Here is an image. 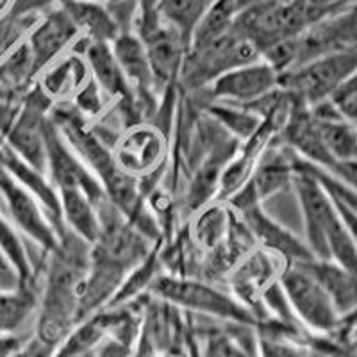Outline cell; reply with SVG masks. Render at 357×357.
<instances>
[{"instance_id":"obj_1","label":"cell","mask_w":357,"mask_h":357,"mask_svg":"<svg viewBox=\"0 0 357 357\" xmlns=\"http://www.w3.org/2000/svg\"><path fill=\"white\" fill-rule=\"evenodd\" d=\"M89 252L91 245L66 227L59 236V247L47 254L49 261L38 298L34 336L56 349L79 321V301L88 272Z\"/></svg>"},{"instance_id":"obj_2","label":"cell","mask_w":357,"mask_h":357,"mask_svg":"<svg viewBox=\"0 0 357 357\" xmlns=\"http://www.w3.org/2000/svg\"><path fill=\"white\" fill-rule=\"evenodd\" d=\"M149 293L181 311L216 318L229 325L256 327L257 318L245 304L209 282L183 275H158Z\"/></svg>"},{"instance_id":"obj_3","label":"cell","mask_w":357,"mask_h":357,"mask_svg":"<svg viewBox=\"0 0 357 357\" xmlns=\"http://www.w3.org/2000/svg\"><path fill=\"white\" fill-rule=\"evenodd\" d=\"M357 70V49H340L318 56L279 75V86L314 107L340 91Z\"/></svg>"},{"instance_id":"obj_4","label":"cell","mask_w":357,"mask_h":357,"mask_svg":"<svg viewBox=\"0 0 357 357\" xmlns=\"http://www.w3.org/2000/svg\"><path fill=\"white\" fill-rule=\"evenodd\" d=\"M317 25L311 13L298 2L247 6L236 13L231 31L254 43L259 54L270 45L293 40Z\"/></svg>"},{"instance_id":"obj_5","label":"cell","mask_w":357,"mask_h":357,"mask_svg":"<svg viewBox=\"0 0 357 357\" xmlns=\"http://www.w3.org/2000/svg\"><path fill=\"white\" fill-rule=\"evenodd\" d=\"M280 288L284 291L293 317L317 334H333L340 329L341 314L320 280L302 263H289L280 272Z\"/></svg>"},{"instance_id":"obj_6","label":"cell","mask_w":357,"mask_h":357,"mask_svg":"<svg viewBox=\"0 0 357 357\" xmlns=\"http://www.w3.org/2000/svg\"><path fill=\"white\" fill-rule=\"evenodd\" d=\"M259 59L256 45L229 31L211 43L188 50L178 82L197 91L207 88L222 73Z\"/></svg>"},{"instance_id":"obj_7","label":"cell","mask_w":357,"mask_h":357,"mask_svg":"<svg viewBox=\"0 0 357 357\" xmlns=\"http://www.w3.org/2000/svg\"><path fill=\"white\" fill-rule=\"evenodd\" d=\"M54 102L36 84L24 95L17 116L2 136V143L18 158L47 174V152H45V123Z\"/></svg>"},{"instance_id":"obj_8","label":"cell","mask_w":357,"mask_h":357,"mask_svg":"<svg viewBox=\"0 0 357 357\" xmlns=\"http://www.w3.org/2000/svg\"><path fill=\"white\" fill-rule=\"evenodd\" d=\"M0 202L6 206L11 223L20 234L27 236L45 254L59 247V236L41 204L6 168L0 170Z\"/></svg>"},{"instance_id":"obj_9","label":"cell","mask_w":357,"mask_h":357,"mask_svg":"<svg viewBox=\"0 0 357 357\" xmlns=\"http://www.w3.org/2000/svg\"><path fill=\"white\" fill-rule=\"evenodd\" d=\"M45 152H47V175L56 190L79 188L91 199L95 206L107 199L100 181L72 151V146L66 143L50 116L45 123Z\"/></svg>"},{"instance_id":"obj_10","label":"cell","mask_w":357,"mask_h":357,"mask_svg":"<svg viewBox=\"0 0 357 357\" xmlns=\"http://www.w3.org/2000/svg\"><path fill=\"white\" fill-rule=\"evenodd\" d=\"M168 136L154 123L145 122L126 129L113 146L118 168L139 178L165 168L168 152Z\"/></svg>"},{"instance_id":"obj_11","label":"cell","mask_w":357,"mask_h":357,"mask_svg":"<svg viewBox=\"0 0 357 357\" xmlns=\"http://www.w3.org/2000/svg\"><path fill=\"white\" fill-rule=\"evenodd\" d=\"M340 49H357V2L296 38V66Z\"/></svg>"},{"instance_id":"obj_12","label":"cell","mask_w":357,"mask_h":357,"mask_svg":"<svg viewBox=\"0 0 357 357\" xmlns=\"http://www.w3.org/2000/svg\"><path fill=\"white\" fill-rule=\"evenodd\" d=\"M207 88L211 89L215 100H229L240 106H248L279 88V73L266 61L259 59L222 73Z\"/></svg>"},{"instance_id":"obj_13","label":"cell","mask_w":357,"mask_h":357,"mask_svg":"<svg viewBox=\"0 0 357 357\" xmlns=\"http://www.w3.org/2000/svg\"><path fill=\"white\" fill-rule=\"evenodd\" d=\"M77 38V27L73 25V22L59 4L40 17V20L34 24L31 33L25 38L29 50L33 54L36 75H40L57 57H61L66 49H72Z\"/></svg>"},{"instance_id":"obj_14","label":"cell","mask_w":357,"mask_h":357,"mask_svg":"<svg viewBox=\"0 0 357 357\" xmlns=\"http://www.w3.org/2000/svg\"><path fill=\"white\" fill-rule=\"evenodd\" d=\"M129 268L91 247L79 301V321L106 309L122 286Z\"/></svg>"},{"instance_id":"obj_15","label":"cell","mask_w":357,"mask_h":357,"mask_svg":"<svg viewBox=\"0 0 357 357\" xmlns=\"http://www.w3.org/2000/svg\"><path fill=\"white\" fill-rule=\"evenodd\" d=\"M72 50L82 54V57L88 63L91 77L100 86L102 91L107 93V97L118 100V104L132 100L134 91L127 82L120 65H118L111 43L91 41L79 36L77 41L72 45Z\"/></svg>"},{"instance_id":"obj_16","label":"cell","mask_w":357,"mask_h":357,"mask_svg":"<svg viewBox=\"0 0 357 357\" xmlns=\"http://www.w3.org/2000/svg\"><path fill=\"white\" fill-rule=\"evenodd\" d=\"M111 49H113L118 65L122 68L136 98L155 102L154 73H152L151 61L146 56L145 45L139 40L138 34L132 31L120 33L111 43Z\"/></svg>"},{"instance_id":"obj_17","label":"cell","mask_w":357,"mask_h":357,"mask_svg":"<svg viewBox=\"0 0 357 357\" xmlns=\"http://www.w3.org/2000/svg\"><path fill=\"white\" fill-rule=\"evenodd\" d=\"M91 79L88 63L82 54L70 49L56 61L50 63L43 72L38 75V86L45 95L56 102H72L79 89Z\"/></svg>"},{"instance_id":"obj_18","label":"cell","mask_w":357,"mask_h":357,"mask_svg":"<svg viewBox=\"0 0 357 357\" xmlns=\"http://www.w3.org/2000/svg\"><path fill=\"white\" fill-rule=\"evenodd\" d=\"M311 111L317 118L321 142L333 159V165L357 161V127L343 120L331 100L311 107Z\"/></svg>"},{"instance_id":"obj_19","label":"cell","mask_w":357,"mask_h":357,"mask_svg":"<svg viewBox=\"0 0 357 357\" xmlns=\"http://www.w3.org/2000/svg\"><path fill=\"white\" fill-rule=\"evenodd\" d=\"M288 152H284L280 145H275L273 139L261 154L250 177V184L259 200L275 195L293 183L295 167H293V154Z\"/></svg>"},{"instance_id":"obj_20","label":"cell","mask_w":357,"mask_h":357,"mask_svg":"<svg viewBox=\"0 0 357 357\" xmlns=\"http://www.w3.org/2000/svg\"><path fill=\"white\" fill-rule=\"evenodd\" d=\"M57 4L65 9L81 38L113 43L114 38L120 34V27L107 6L98 0H59Z\"/></svg>"},{"instance_id":"obj_21","label":"cell","mask_w":357,"mask_h":357,"mask_svg":"<svg viewBox=\"0 0 357 357\" xmlns=\"http://www.w3.org/2000/svg\"><path fill=\"white\" fill-rule=\"evenodd\" d=\"M302 264L327 289L341 317H345L357 307V273L349 272L331 261L309 259L302 261Z\"/></svg>"},{"instance_id":"obj_22","label":"cell","mask_w":357,"mask_h":357,"mask_svg":"<svg viewBox=\"0 0 357 357\" xmlns=\"http://www.w3.org/2000/svg\"><path fill=\"white\" fill-rule=\"evenodd\" d=\"M231 207L227 202L215 200L207 202L199 211L193 213V222L190 225V238L197 248L211 252L225 241L231 225Z\"/></svg>"},{"instance_id":"obj_23","label":"cell","mask_w":357,"mask_h":357,"mask_svg":"<svg viewBox=\"0 0 357 357\" xmlns=\"http://www.w3.org/2000/svg\"><path fill=\"white\" fill-rule=\"evenodd\" d=\"M57 193L61 199L65 227L75 232L89 245H93L98 236L97 206L79 188H61V190H57Z\"/></svg>"},{"instance_id":"obj_24","label":"cell","mask_w":357,"mask_h":357,"mask_svg":"<svg viewBox=\"0 0 357 357\" xmlns=\"http://www.w3.org/2000/svg\"><path fill=\"white\" fill-rule=\"evenodd\" d=\"M162 20L174 27L190 49L191 38L215 0H155Z\"/></svg>"},{"instance_id":"obj_25","label":"cell","mask_w":357,"mask_h":357,"mask_svg":"<svg viewBox=\"0 0 357 357\" xmlns=\"http://www.w3.org/2000/svg\"><path fill=\"white\" fill-rule=\"evenodd\" d=\"M38 289L33 288L0 291V336L15 334L38 305Z\"/></svg>"},{"instance_id":"obj_26","label":"cell","mask_w":357,"mask_h":357,"mask_svg":"<svg viewBox=\"0 0 357 357\" xmlns=\"http://www.w3.org/2000/svg\"><path fill=\"white\" fill-rule=\"evenodd\" d=\"M206 109L207 114L238 142L250 138L263 122V118L247 106L234 107L231 104H209Z\"/></svg>"},{"instance_id":"obj_27","label":"cell","mask_w":357,"mask_h":357,"mask_svg":"<svg viewBox=\"0 0 357 357\" xmlns=\"http://www.w3.org/2000/svg\"><path fill=\"white\" fill-rule=\"evenodd\" d=\"M296 158H298V155H296ZM302 162H304L305 167H307L312 174L317 175V178L324 184V188L327 190V193H329L331 199H333L334 202L341 204V206L347 207L350 213H354V215L357 216V191H354L352 188L347 186L345 183H341L340 178L334 177L333 174H329V172L324 170V168L314 167V165L304 161V159H302Z\"/></svg>"},{"instance_id":"obj_28","label":"cell","mask_w":357,"mask_h":357,"mask_svg":"<svg viewBox=\"0 0 357 357\" xmlns=\"http://www.w3.org/2000/svg\"><path fill=\"white\" fill-rule=\"evenodd\" d=\"M199 336L204 357H243V352H247L227 331L199 333Z\"/></svg>"},{"instance_id":"obj_29","label":"cell","mask_w":357,"mask_h":357,"mask_svg":"<svg viewBox=\"0 0 357 357\" xmlns=\"http://www.w3.org/2000/svg\"><path fill=\"white\" fill-rule=\"evenodd\" d=\"M256 352L257 357H307L304 349L291 337L272 336V334L257 333Z\"/></svg>"},{"instance_id":"obj_30","label":"cell","mask_w":357,"mask_h":357,"mask_svg":"<svg viewBox=\"0 0 357 357\" xmlns=\"http://www.w3.org/2000/svg\"><path fill=\"white\" fill-rule=\"evenodd\" d=\"M72 104L75 109L84 116H98L104 111V97H102L100 86L95 82L91 77L81 89H79L75 97L72 98Z\"/></svg>"},{"instance_id":"obj_31","label":"cell","mask_w":357,"mask_h":357,"mask_svg":"<svg viewBox=\"0 0 357 357\" xmlns=\"http://www.w3.org/2000/svg\"><path fill=\"white\" fill-rule=\"evenodd\" d=\"M298 2L311 13L312 18L318 24V22L334 17L343 9L350 8L352 4H356L357 0H298Z\"/></svg>"},{"instance_id":"obj_32","label":"cell","mask_w":357,"mask_h":357,"mask_svg":"<svg viewBox=\"0 0 357 357\" xmlns=\"http://www.w3.org/2000/svg\"><path fill=\"white\" fill-rule=\"evenodd\" d=\"M331 102L343 120L357 127V89H340Z\"/></svg>"},{"instance_id":"obj_33","label":"cell","mask_w":357,"mask_h":357,"mask_svg":"<svg viewBox=\"0 0 357 357\" xmlns=\"http://www.w3.org/2000/svg\"><path fill=\"white\" fill-rule=\"evenodd\" d=\"M56 354V347L45 343L38 336L29 337L27 341L20 343L18 350L13 354V357H54Z\"/></svg>"},{"instance_id":"obj_34","label":"cell","mask_w":357,"mask_h":357,"mask_svg":"<svg viewBox=\"0 0 357 357\" xmlns=\"http://www.w3.org/2000/svg\"><path fill=\"white\" fill-rule=\"evenodd\" d=\"M20 288V277L0 248V291H15Z\"/></svg>"},{"instance_id":"obj_35","label":"cell","mask_w":357,"mask_h":357,"mask_svg":"<svg viewBox=\"0 0 357 357\" xmlns=\"http://www.w3.org/2000/svg\"><path fill=\"white\" fill-rule=\"evenodd\" d=\"M132 347L113 337H106L95 350V357H132Z\"/></svg>"},{"instance_id":"obj_36","label":"cell","mask_w":357,"mask_h":357,"mask_svg":"<svg viewBox=\"0 0 357 357\" xmlns=\"http://www.w3.org/2000/svg\"><path fill=\"white\" fill-rule=\"evenodd\" d=\"M184 347H186V357H204L202 347H200V336L199 331L193 327L190 320H188L186 327V337H184Z\"/></svg>"},{"instance_id":"obj_37","label":"cell","mask_w":357,"mask_h":357,"mask_svg":"<svg viewBox=\"0 0 357 357\" xmlns=\"http://www.w3.org/2000/svg\"><path fill=\"white\" fill-rule=\"evenodd\" d=\"M334 204H336L337 213H340L341 220H343V223H345L347 231H349L350 238H352L354 245H356V248H357V216L354 215V213H350L347 207L341 206V204H337V202H334Z\"/></svg>"},{"instance_id":"obj_38","label":"cell","mask_w":357,"mask_h":357,"mask_svg":"<svg viewBox=\"0 0 357 357\" xmlns=\"http://www.w3.org/2000/svg\"><path fill=\"white\" fill-rule=\"evenodd\" d=\"M20 343L22 341L15 334L0 336V357H13V354L17 352Z\"/></svg>"},{"instance_id":"obj_39","label":"cell","mask_w":357,"mask_h":357,"mask_svg":"<svg viewBox=\"0 0 357 357\" xmlns=\"http://www.w3.org/2000/svg\"><path fill=\"white\" fill-rule=\"evenodd\" d=\"M238 2V11L247 6H256V4H286V2H293V0H236Z\"/></svg>"},{"instance_id":"obj_40","label":"cell","mask_w":357,"mask_h":357,"mask_svg":"<svg viewBox=\"0 0 357 357\" xmlns=\"http://www.w3.org/2000/svg\"><path fill=\"white\" fill-rule=\"evenodd\" d=\"M17 0H0V20H4L15 11Z\"/></svg>"},{"instance_id":"obj_41","label":"cell","mask_w":357,"mask_h":357,"mask_svg":"<svg viewBox=\"0 0 357 357\" xmlns=\"http://www.w3.org/2000/svg\"><path fill=\"white\" fill-rule=\"evenodd\" d=\"M341 89H357V70H356V72H354L352 77H350L349 81L345 82V86H343V88H341Z\"/></svg>"},{"instance_id":"obj_42","label":"cell","mask_w":357,"mask_h":357,"mask_svg":"<svg viewBox=\"0 0 357 357\" xmlns=\"http://www.w3.org/2000/svg\"><path fill=\"white\" fill-rule=\"evenodd\" d=\"M4 158H6V149L2 139H0V170H4Z\"/></svg>"},{"instance_id":"obj_43","label":"cell","mask_w":357,"mask_h":357,"mask_svg":"<svg viewBox=\"0 0 357 357\" xmlns=\"http://www.w3.org/2000/svg\"><path fill=\"white\" fill-rule=\"evenodd\" d=\"M75 357H95V350H93V352H88V354H81V356H75Z\"/></svg>"},{"instance_id":"obj_44","label":"cell","mask_w":357,"mask_h":357,"mask_svg":"<svg viewBox=\"0 0 357 357\" xmlns=\"http://www.w3.org/2000/svg\"><path fill=\"white\" fill-rule=\"evenodd\" d=\"M57 2H59V0H57ZM98 2H104V0H98Z\"/></svg>"}]
</instances>
